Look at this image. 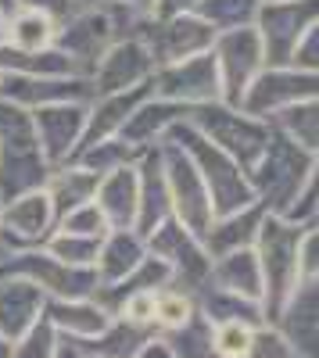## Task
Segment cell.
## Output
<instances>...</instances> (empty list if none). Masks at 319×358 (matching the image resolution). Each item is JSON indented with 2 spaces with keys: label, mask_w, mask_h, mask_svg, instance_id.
Instances as JSON below:
<instances>
[{
  "label": "cell",
  "mask_w": 319,
  "mask_h": 358,
  "mask_svg": "<svg viewBox=\"0 0 319 358\" xmlns=\"http://www.w3.org/2000/svg\"><path fill=\"white\" fill-rule=\"evenodd\" d=\"M86 111L83 101H65V104H43L33 111V126H36V143L43 158L50 162V169L72 162L76 147L83 140L86 129Z\"/></svg>",
  "instance_id": "cell-14"
},
{
  "label": "cell",
  "mask_w": 319,
  "mask_h": 358,
  "mask_svg": "<svg viewBox=\"0 0 319 358\" xmlns=\"http://www.w3.org/2000/svg\"><path fill=\"white\" fill-rule=\"evenodd\" d=\"M94 204L108 219V229H136V212H140V176H136V169L122 165V169L104 172Z\"/></svg>",
  "instance_id": "cell-18"
},
{
  "label": "cell",
  "mask_w": 319,
  "mask_h": 358,
  "mask_svg": "<svg viewBox=\"0 0 319 358\" xmlns=\"http://www.w3.org/2000/svg\"><path fill=\"white\" fill-rule=\"evenodd\" d=\"M0 208H4V201H0Z\"/></svg>",
  "instance_id": "cell-50"
},
{
  "label": "cell",
  "mask_w": 319,
  "mask_h": 358,
  "mask_svg": "<svg viewBox=\"0 0 319 358\" xmlns=\"http://www.w3.org/2000/svg\"><path fill=\"white\" fill-rule=\"evenodd\" d=\"M104 241V236H101ZM97 236H79V233H65V229H54L50 241L43 244V251H50L54 258H62L69 265H94L97 251H101Z\"/></svg>",
  "instance_id": "cell-32"
},
{
  "label": "cell",
  "mask_w": 319,
  "mask_h": 358,
  "mask_svg": "<svg viewBox=\"0 0 319 358\" xmlns=\"http://www.w3.org/2000/svg\"><path fill=\"white\" fill-rule=\"evenodd\" d=\"M162 165H165V183H169V201H172V215H176L194 236L205 241V233L215 222V208L212 194L201 179L197 165L180 151L176 143H162Z\"/></svg>",
  "instance_id": "cell-6"
},
{
  "label": "cell",
  "mask_w": 319,
  "mask_h": 358,
  "mask_svg": "<svg viewBox=\"0 0 319 358\" xmlns=\"http://www.w3.org/2000/svg\"><path fill=\"white\" fill-rule=\"evenodd\" d=\"M115 40H119V29H115V22H111V15L104 8L101 11L97 8H83L69 22L57 25L54 47L76 65V72L83 79H90Z\"/></svg>",
  "instance_id": "cell-10"
},
{
  "label": "cell",
  "mask_w": 319,
  "mask_h": 358,
  "mask_svg": "<svg viewBox=\"0 0 319 358\" xmlns=\"http://www.w3.org/2000/svg\"><path fill=\"white\" fill-rule=\"evenodd\" d=\"M148 255H155L158 262L169 265L172 273V287L197 294L212 276V255L205 251L201 236H194L176 215L165 219L151 236H148Z\"/></svg>",
  "instance_id": "cell-8"
},
{
  "label": "cell",
  "mask_w": 319,
  "mask_h": 358,
  "mask_svg": "<svg viewBox=\"0 0 319 358\" xmlns=\"http://www.w3.org/2000/svg\"><path fill=\"white\" fill-rule=\"evenodd\" d=\"M291 65L319 76V22L302 36V43H298V50H295V57H291Z\"/></svg>",
  "instance_id": "cell-38"
},
{
  "label": "cell",
  "mask_w": 319,
  "mask_h": 358,
  "mask_svg": "<svg viewBox=\"0 0 319 358\" xmlns=\"http://www.w3.org/2000/svg\"><path fill=\"white\" fill-rule=\"evenodd\" d=\"M302 280L319 283V229L316 226L305 229V241H302Z\"/></svg>",
  "instance_id": "cell-40"
},
{
  "label": "cell",
  "mask_w": 319,
  "mask_h": 358,
  "mask_svg": "<svg viewBox=\"0 0 319 358\" xmlns=\"http://www.w3.org/2000/svg\"><path fill=\"white\" fill-rule=\"evenodd\" d=\"M312 169V155L305 147H298L291 136H283L280 129H273L269 143L262 158H258L248 172L255 197L262 201L273 215H291V208L298 204L302 190H305V179Z\"/></svg>",
  "instance_id": "cell-3"
},
{
  "label": "cell",
  "mask_w": 319,
  "mask_h": 358,
  "mask_svg": "<svg viewBox=\"0 0 319 358\" xmlns=\"http://www.w3.org/2000/svg\"><path fill=\"white\" fill-rule=\"evenodd\" d=\"M244 358H295V348L276 322H262V326H255Z\"/></svg>",
  "instance_id": "cell-34"
},
{
  "label": "cell",
  "mask_w": 319,
  "mask_h": 358,
  "mask_svg": "<svg viewBox=\"0 0 319 358\" xmlns=\"http://www.w3.org/2000/svg\"><path fill=\"white\" fill-rule=\"evenodd\" d=\"M57 229H65V233H79V236H101L108 233V219L101 215V208L90 201V204H83L76 208V212H69L65 219H57Z\"/></svg>",
  "instance_id": "cell-35"
},
{
  "label": "cell",
  "mask_w": 319,
  "mask_h": 358,
  "mask_svg": "<svg viewBox=\"0 0 319 358\" xmlns=\"http://www.w3.org/2000/svg\"><path fill=\"white\" fill-rule=\"evenodd\" d=\"M140 212H136V233L148 241V236L172 219V201H169V183H165V165H162V147L143 155L140 169Z\"/></svg>",
  "instance_id": "cell-19"
},
{
  "label": "cell",
  "mask_w": 319,
  "mask_h": 358,
  "mask_svg": "<svg viewBox=\"0 0 319 358\" xmlns=\"http://www.w3.org/2000/svg\"><path fill=\"white\" fill-rule=\"evenodd\" d=\"M309 97H319V76L316 72H305L295 65H273V69L258 72V79L248 86L241 108L248 115L269 122L276 111L291 108L298 101H309Z\"/></svg>",
  "instance_id": "cell-12"
},
{
  "label": "cell",
  "mask_w": 319,
  "mask_h": 358,
  "mask_svg": "<svg viewBox=\"0 0 319 358\" xmlns=\"http://www.w3.org/2000/svg\"><path fill=\"white\" fill-rule=\"evenodd\" d=\"M155 76V57L151 50L143 47V40L136 36H122L108 47V54L101 57V65L90 76L94 94H122V90L143 86Z\"/></svg>",
  "instance_id": "cell-15"
},
{
  "label": "cell",
  "mask_w": 319,
  "mask_h": 358,
  "mask_svg": "<svg viewBox=\"0 0 319 358\" xmlns=\"http://www.w3.org/2000/svg\"><path fill=\"white\" fill-rule=\"evenodd\" d=\"M4 25H8V15L0 11V40H4Z\"/></svg>",
  "instance_id": "cell-46"
},
{
  "label": "cell",
  "mask_w": 319,
  "mask_h": 358,
  "mask_svg": "<svg viewBox=\"0 0 319 358\" xmlns=\"http://www.w3.org/2000/svg\"><path fill=\"white\" fill-rule=\"evenodd\" d=\"M187 122L197 133H205L219 151H226L244 172H251V165L262 158L266 143L273 136V126L266 122V118H255L244 108H234L226 101H212V104L190 108Z\"/></svg>",
  "instance_id": "cell-4"
},
{
  "label": "cell",
  "mask_w": 319,
  "mask_h": 358,
  "mask_svg": "<svg viewBox=\"0 0 319 358\" xmlns=\"http://www.w3.org/2000/svg\"><path fill=\"white\" fill-rule=\"evenodd\" d=\"M0 83H4V72H0Z\"/></svg>",
  "instance_id": "cell-48"
},
{
  "label": "cell",
  "mask_w": 319,
  "mask_h": 358,
  "mask_svg": "<svg viewBox=\"0 0 319 358\" xmlns=\"http://www.w3.org/2000/svg\"><path fill=\"white\" fill-rule=\"evenodd\" d=\"M76 4H79V8H97L101 0H76Z\"/></svg>",
  "instance_id": "cell-45"
},
{
  "label": "cell",
  "mask_w": 319,
  "mask_h": 358,
  "mask_svg": "<svg viewBox=\"0 0 319 358\" xmlns=\"http://www.w3.org/2000/svg\"><path fill=\"white\" fill-rule=\"evenodd\" d=\"M316 208H319V155H312V169H309V179H305V190H302V197H298V204L291 208V222H312V215H316Z\"/></svg>",
  "instance_id": "cell-37"
},
{
  "label": "cell",
  "mask_w": 319,
  "mask_h": 358,
  "mask_svg": "<svg viewBox=\"0 0 319 358\" xmlns=\"http://www.w3.org/2000/svg\"><path fill=\"white\" fill-rule=\"evenodd\" d=\"M276 326L291 341L295 358H319V283L316 280H302V287L276 315Z\"/></svg>",
  "instance_id": "cell-17"
},
{
  "label": "cell",
  "mask_w": 319,
  "mask_h": 358,
  "mask_svg": "<svg viewBox=\"0 0 319 358\" xmlns=\"http://www.w3.org/2000/svg\"><path fill=\"white\" fill-rule=\"evenodd\" d=\"M18 8H29V11H40V15H47V18H54L57 25L62 22H69L76 11H83L76 0H18Z\"/></svg>",
  "instance_id": "cell-39"
},
{
  "label": "cell",
  "mask_w": 319,
  "mask_h": 358,
  "mask_svg": "<svg viewBox=\"0 0 319 358\" xmlns=\"http://www.w3.org/2000/svg\"><path fill=\"white\" fill-rule=\"evenodd\" d=\"M151 86H155V97L176 101V104H187V108L222 101L219 62H215L212 50L197 54V57H187V62H176V65L155 69Z\"/></svg>",
  "instance_id": "cell-11"
},
{
  "label": "cell",
  "mask_w": 319,
  "mask_h": 358,
  "mask_svg": "<svg viewBox=\"0 0 319 358\" xmlns=\"http://www.w3.org/2000/svg\"><path fill=\"white\" fill-rule=\"evenodd\" d=\"M273 129L291 136L298 147H305L309 155H319V97H309V101H298L291 108L276 111Z\"/></svg>",
  "instance_id": "cell-28"
},
{
  "label": "cell",
  "mask_w": 319,
  "mask_h": 358,
  "mask_svg": "<svg viewBox=\"0 0 319 358\" xmlns=\"http://www.w3.org/2000/svg\"><path fill=\"white\" fill-rule=\"evenodd\" d=\"M194 297H197V312L205 315L212 326H219V322H248V326H262V322H269L262 301H251V297L219 290V287H212V283H205Z\"/></svg>",
  "instance_id": "cell-24"
},
{
  "label": "cell",
  "mask_w": 319,
  "mask_h": 358,
  "mask_svg": "<svg viewBox=\"0 0 319 358\" xmlns=\"http://www.w3.org/2000/svg\"><path fill=\"white\" fill-rule=\"evenodd\" d=\"M305 222H291L283 215H266L262 229L255 241L258 268H262V308L266 319L276 322L291 294L302 287V241H305Z\"/></svg>",
  "instance_id": "cell-1"
},
{
  "label": "cell",
  "mask_w": 319,
  "mask_h": 358,
  "mask_svg": "<svg viewBox=\"0 0 319 358\" xmlns=\"http://www.w3.org/2000/svg\"><path fill=\"white\" fill-rule=\"evenodd\" d=\"M136 358H176V355H172V348H169V341L162 334H155L148 344L136 351Z\"/></svg>",
  "instance_id": "cell-41"
},
{
  "label": "cell",
  "mask_w": 319,
  "mask_h": 358,
  "mask_svg": "<svg viewBox=\"0 0 319 358\" xmlns=\"http://www.w3.org/2000/svg\"><path fill=\"white\" fill-rule=\"evenodd\" d=\"M258 8H262V0H197L194 11L205 18L215 33H222V29L255 25Z\"/></svg>",
  "instance_id": "cell-30"
},
{
  "label": "cell",
  "mask_w": 319,
  "mask_h": 358,
  "mask_svg": "<svg viewBox=\"0 0 319 358\" xmlns=\"http://www.w3.org/2000/svg\"><path fill=\"white\" fill-rule=\"evenodd\" d=\"M54 229H57V215H54L47 187L29 190V194H22L0 208V241L11 251L43 248Z\"/></svg>",
  "instance_id": "cell-13"
},
{
  "label": "cell",
  "mask_w": 319,
  "mask_h": 358,
  "mask_svg": "<svg viewBox=\"0 0 319 358\" xmlns=\"http://www.w3.org/2000/svg\"><path fill=\"white\" fill-rule=\"evenodd\" d=\"M316 22H319V0H262L255 29L266 50V69L291 65L302 36Z\"/></svg>",
  "instance_id": "cell-7"
},
{
  "label": "cell",
  "mask_w": 319,
  "mask_h": 358,
  "mask_svg": "<svg viewBox=\"0 0 319 358\" xmlns=\"http://www.w3.org/2000/svg\"><path fill=\"white\" fill-rule=\"evenodd\" d=\"M133 36L143 40V47L155 57V69H162V65H176V62L212 50L219 33L197 11H183V15H169V18H148Z\"/></svg>",
  "instance_id": "cell-5"
},
{
  "label": "cell",
  "mask_w": 319,
  "mask_h": 358,
  "mask_svg": "<svg viewBox=\"0 0 319 358\" xmlns=\"http://www.w3.org/2000/svg\"><path fill=\"white\" fill-rule=\"evenodd\" d=\"M47 322L57 330V337L94 341L108 330L111 315L97 297H76V301H47Z\"/></svg>",
  "instance_id": "cell-21"
},
{
  "label": "cell",
  "mask_w": 319,
  "mask_h": 358,
  "mask_svg": "<svg viewBox=\"0 0 319 358\" xmlns=\"http://www.w3.org/2000/svg\"><path fill=\"white\" fill-rule=\"evenodd\" d=\"M155 337V330H143V326H133L126 319H111L108 330L97 334L94 341H76L83 348V355L94 358H136V351Z\"/></svg>",
  "instance_id": "cell-26"
},
{
  "label": "cell",
  "mask_w": 319,
  "mask_h": 358,
  "mask_svg": "<svg viewBox=\"0 0 319 358\" xmlns=\"http://www.w3.org/2000/svg\"><path fill=\"white\" fill-rule=\"evenodd\" d=\"M50 297L25 276H0V337L22 341L47 315Z\"/></svg>",
  "instance_id": "cell-16"
},
{
  "label": "cell",
  "mask_w": 319,
  "mask_h": 358,
  "mask_svg": "<svg viewBox=\"0 0 319 358\" xmlns=\"http://www.w3.org/2000/svg\"><path fill=\"white\" fill-rule=\"evenodd\" d=\"M0 11H4V15H11V11H18V0H0Z\"/></svg>",
  "instance_id": "cell-44"
},
{
  "label": "cell",
  "mask_w": 319,
  "mask_h": 358,
  "mask_svg": "<svg viewBox=\"0 0 319 358\" xmlns=\"http://www.w3.org/2000/svg\"><path fill=\"white\" fill-rule=\"evenodd\" d=\"M57 344H62V337H57V330H54V326L47 322V315H43L22 341H15L11 358H54V355H57Z\"/></svg>",
  "instance_id": "cell-33"
},
{
  "label": "cell",
  "mask_w": 319,
  "mask_h": 358,
  "mask_svg": "<svg viewBox=\"0 0 319 358\" xmlns=\"http://www.w3.org/2000/svg\"><path fill=\"white\" fill-rule=\"evenodd\" d=\"M208 283L219 290H229V294L251 297V301H262V268H258L255 248H241V251L212 258Z\"/></svg>",
  "instance_id": "cell-23"
},
{
  "label": "cell",
  "mask_w": 319,
  "mask_h": 358,
  "mask_svg": "<svg viewBox=\"0 0 319 358\" xmlns=\"http://www.w3.org/2000/svg\"><path fill=\"white\" fill-rule=\"evenodd\" d=\"M83 358H94V355H83Z\"/></svg>",
  "instance_id": "cell-49"
},
{
  "label": "cell",
  "mask_w": 319,
  "mask_h": 358,
  "mask_svg": "<svg viewBox=\"0 0 319 358\" xmlns=\"http://www.w3.org/2000/svg\"><path fill=\"white\" fill-rule=\"evenodd\" d=\"M197 0H158L155 4V18H169V15H183V11H194Z\"/></svg>",
  "instance_id": "cell-42"
},
{
  "label": "cell",
  "mask_w": 319,
  "mask_h": 358,
  "mask_svg": "<svg viewBox=\"0 0 319 358\" xmlns=\"http://www.w3.org/2000/svg\"><path fill=\"white\" fill-rule=\"evenodd\" d=\"M97 187H101V176L76 165V162H69V169H57L47 179V194H50V204H54V215L65 219L69 212H76V208L90 204L97 197Z\"/></svg>",
  "instance_id": "cell-25"
},
{
  "label": "cell",
  "mask_w": 319,
  "mask_h": 358,
  "mask_svg": "<svg viewBox=\"0 0 319 358\" xmlns=\"http://www.w3.org/2000/svg\"><path fill=\"white\" fill-rule=\"evenodd\" d=\"M162 140L176 143L180 151L197 165L201 179H205V187H208V194H212L215 219H219V215H229V212H241V208H248V204L258 201L248 172H244L234 158H229L226 151H219V147H215L205 133H197L187 118L172 126Z\"/></svg>",
  "instance_id": "cell-2"
},
{
  "label": "cell",
  "mask_w": 319,
  "mask_h": 358,
  "mask_svg": "<svg viewBox=\"0 0 319 358\" xmlns=\"http://www.w3.org/2000/svg\"><path fill=\"white\" fill-rule=\"evenodd\" d=\"M162 337L169 341V348H172L176 358H219V351H215V326L201 312H194L183 326H176V330H169Z\"/></svg>",
  "instance_id": "cell-29"
},
{
  "label": "cell",
  "mask_w": 319,
  "mask_h": 358,
  "mask_svg": "<svg viewBox=\"0 0 319 358\" xmlns=\"http://www.w3.org/2000/svg\"><path fill=\"white\" fill-rule=\"evenodd\" d=\"M194 312H197V297L190 290H180L169 283L155 294V330L158 334H169L176 326H183Z\"/></svg>",
  "instance_id": "cell-31"
},
{
  "label": "cell",
  "mask_w": 319,
  "mask_h": 358,
  "mask_svg": "<svg viewBox=\"0 0 319 358\" xmlns=\"http://www.w3.org/2000/svg\"><path fill=\"white\" fill-rule=\"evenodd\" d=\"M54 36H57V22L40 15V11L18 8L8 15L4 43L15 50H47V47H54Z\"/></svg>",
  "instance_id": "cell-27"
},
{
  "label": "cell",
  "mask_w": 319,
  "mask_h": 358,
  "mask_svg": "<svg viewBox=\"0 0 319 358\" xmlns=\"http://www.w3.org/2000/svg\"><path fill=\"white\" fill-rule=\"evenodd\" d=\"M309 226H316V229H319V208H316V215H312V222H309Z\"/></svg>",
  "instance_id": "cell-47"
},
{
  "label": "cell",
  "mask_w": 319,
  "mask_h": 358,
  "mask_svg": "<svg viewBox=\"0 0 319 358\" xmlns=\"http://www.w3.org/2000/svg\"><path fill=\"white\" fill-rule=\"evenodd\" d=\"M251 334H255V326H248V322H219L215 326L219 358H244L248 344H251Z\"/></svg>",
  "instance_id": "cell-36"
},
{
  "label": "cell",
  "mask_w": 319,
  "mask_h": 358,
  "mask_svg": "<svg viewBox=\"0 0 319 358\" xmlns=\"http://www.w3.org/2000/svg\"><path fill=\"white\" fill-rule=\"evenodd\" d=\"M54 358H83V348L69 337H62V344H57V355Z\"/></svg>",
  "instance_id": "cell-43"
},
{
  "label": "cell",
  "mask_w": 319,
  "mask_h": 358,
  "mask_svg": "<svg viewBox=\"0 0 319 358\" xmlns=\"http://www.w3.org/2000/svg\"><path fill=\"white\" fill-rule=\"evenodd\" d=\"M269 215V208L262 201H255L248 208H241V212H229V215H219L212 222V229L205 233V251L212 258L219 255H229V251H241V248H255L258 241V229H262V219Z\"/></svg>",
  "instance_id": "cell-20"
},
{
  "label": "cell",
  "mask_w": 319,
  "mask_h": 358,
  "mask_svg": "<svg viewBox=\"0 0 319 358\" xmlns=\"http://www.w3.org/2000/svg\"><path fill=\"white\" fill-rule=\"evenodd\" d=\"M143 258H148V241L136 229H108L101 241V251H97V262H94L101 287L126 280Z\"/></svg>",
  "instance_id": "cell-22"
},
{
  "label": "cell",
  "mask_w": 319,
  "mask_h": 358,
  "mask_svg": "<svg viewBox=\"0 0 319 358\" xmlns=\"http://www.w3.org/2000/svg\"><path fill=\"white\" fill-rule=\"evenodd\" d=\"M212 54L219 62V83H222V101L241 108L248 86L258 79V72L266 69V50L258 40L255 25H241V29H222L212 43Z\"/></svg>",
  "instance_id": "cell-9"
}]
</instances>
